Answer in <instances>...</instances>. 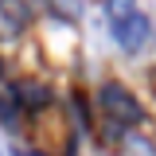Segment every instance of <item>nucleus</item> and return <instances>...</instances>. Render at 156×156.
<instances>
[{
	"mask_svg": "<svg viewBox=\"0 0 156 156\" xmlns=\"http://www.w3.org/2000/svg\"><path fill=\"white\" fill-rule=\"evenodd\" d=\"M23 8H20L16 0H0V35H20V27H23Z\"/></svg>",
	"mask_w": 156,
	"mask_h": 156,
	"instance_id": "3",
	"label": "nucleus"
},
{
	"mask_svg": "<svg viewBox=\"0 0 156 156\" xmlns=\"http://www.w3.org/2000/svg\"><path fill=\"white\" fill-rule=\"evenodd\" d=\"M101 109H105V113H109V121H117L121 129H133V125H140V121H144L140 101H136L125 86H117V82H109V86L101 90Z\"/></svg>",
	"mask_w": 156,
	"mask_h": 156,
	"instance_id": "1",
	"label": "nucleus"
},
{
	"mask_svg": "<svg viewBox=\"0 0 156 156\" xmlns=\"http://www.w3.org/2000/svg\"><path fill=\"white\" fill-rule=\"evenodd\" d=\"M148 31H152V23H148V16H144V12L136 8V12H133V20H129V23H125V27H121V31H117L113 39H117V47H121V51L136 55V51H140V47L148 43Z\"/></svg>",
	"mask_w": 156,
	"mask_h": 156,
	"instance_id": "2",
	"label": "nucleus"
},
{
	"mask_svg": "<svg viewBox=\"0 0 156 156\" xmlns=\"http://www.w3.org/2000/svg\"><path fill=\"white\" fill-rule=\"evenodd\" d=\"M125 148H129V152H144V156H156V144H152V140H144V136H136V133H129V136H125Z\"/></svg>",
	"mask_w": 156,
	"mask_h": 156,
	"instance_id": "5",
	"label": "nucleus"
},
{
	"mask_svg": "<svg viewBox=\"0 0 156 156\" xmlns=\"http://www.w3.org/2000/svg\"><path fill=\"white\" fill-rule=\"evenodd\" d=\"M136 12V0H105V20H109V31H121Z\"/></svg>",
	"mask_w": 156,
	"mask_h": 156,
	"instance_id": "4",
	"label": "nucleus"
}]
</instances>
